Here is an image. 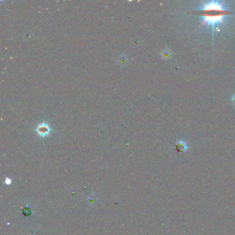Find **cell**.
Segmentation results:
<instances>
[{"label": "cell", "instance_id": "3", "mask_svg": "<svg viewBox=\"0 0 235 235\" xmlns=\"http://www.w3.org/2000/svg\"><path fill=\"white\" fill-rule=\"evenodd\" d=\"M233 103L235 104V94L233 96Z\"/></svg>", "mask_w": 235, "mask_h": 235}, {"label": "cell", "instance_id": "2", "mask_svg": "<svg viewBox=\"0 0 235 235\" xmlns=\"http://www.w3.org/2000/svg\"><path fill=\"white\" fill-rule=\"evenodd\" d=\"M37 131L40 135L42 137H45L48 135L50 132V128L49 126L46 123H42L37 127Z\"/></svg>", "mask_w": 235, "mask_h": 235}, {"label": "cell", "instance_id": "1", "mask_svg": "<svg viewBox=\"0 0 235 235\" xmlns=\"http://www.w3.org/2000/svg\"><path fill=\"white\" fill-rule=\"evenodd\" d=\"M202 8L194 11H191L189 13L191 15H197L203 18L201 25L206 24L210 26L214 31V26L218 24H223V19L226 16L233 14L234 12L228 11L223 8L224 2H201Z\"/></svg>", "mask_w": 235, "mask_h": 235}]
</instances>
